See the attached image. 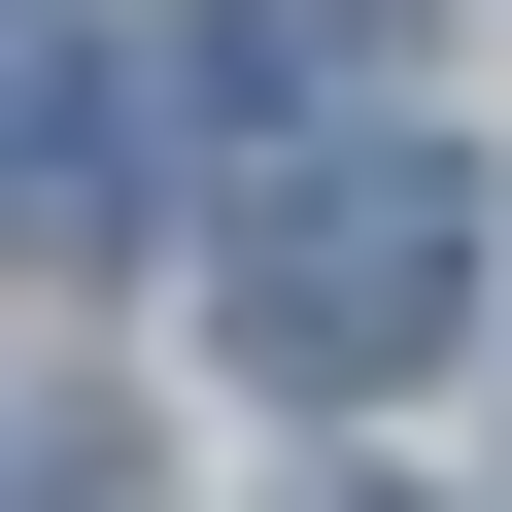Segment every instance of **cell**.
I'll use <instances>...</instances> for the list:
<instances>
[{"mask_svg": "<svg viewBox=\"0 0 512 512\" xmlns=\"http://www.w3.org/2000/svg\"><path fill=\"white\" fill-rule=\"evenodd\" d=\"M171 69H205V137H239V171H274V137H342V103L410 69V0H205Z\"/></svg>", "mask_w": 512, "mask_h": 512, "instance_id": "cell-3", "label": "cell"}, {"mask_svg": "<svg viewBox=\"0 0 512 512\" xmlns=\"http://www.w3.org/2000/svg\"><path fill=\"white\" fill-rule=\"evenodd\" d=\"M205 274H239V376L376 410V376H444V342H478L512 205H478V171L410 137V103H342V137H274V171H239V239H205Z\"/></svg>", "mask_w": 512, "mask_h": 512, "instance_id": "cell-1", "label": "cell"}, {"mask_svg": "<svg viewBox=\"0 0 512 512\" xmlns=\"http://www.w3.org/2000/svg\"><path fill=\"white\" fill-rule=\"evenodd\" d=\"M0 239H35V274L137 239V137H103V35H69V0H0Z\"/></svg>", "mask_w": 512, "mask_h": 512, "instance_id": "cell-2", "label": "cell"}]
</instances>
